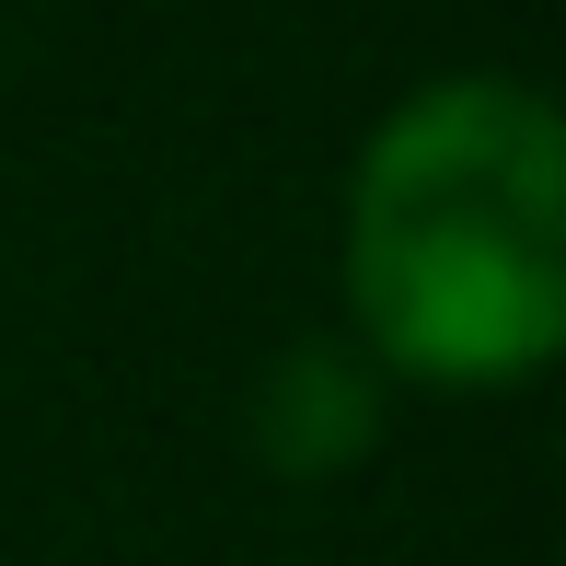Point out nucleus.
I'll list each match as a JSON object with an SVG mask.
<instances>
[{"mask_svg":"<svg viewBox=\"0 0 566 566\" xmlns=\"http://www.w3.org/2000/svg\"><path fill=\"white\" fill-rule=\"evenodd\" d=\"M358 336L417 381H521L566 336V139L521 82H440L381 116L347 186Z\"/></svg>","mask_w":566,"mask_h":566,"instance_id":"nucleus-1","label":"nucleus"}]
</instances>
